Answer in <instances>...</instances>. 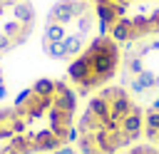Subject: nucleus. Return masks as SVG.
<instances>
[{
  "instance_id": "20e7f679",
  "label": "nucleus",
  "mask_w": 159,
  "mask_h": 154,
  "mask_svg": "<svg viewBox=\"0 0 159 154\" xmlns=\"http://www.w3.org/2000/svg\"><path fill=\"white\" fill-rule=\"evenodd\" d=\"M124 45L99 32L89 40V45L67 62V82L77 97H92L94 92L114 84L122 72Z\"/></svg>"
},
{
  "instance_id": "423d86ee",
  "label": "nucleus",
  "mask_w": 159,
  "mask_h": 154,
  "mask_svg": "<svg viewBox=\"0 0 159 154\" xmlns=\"http://www.w3.org/2000/svg\"><path fill=\"white\" fill-rule=\"evenodd\" d=\"M119 79L142 104L159 97V37L124 45Z\"/></svg>"
},
{
  "instance_id": "ddd939ff",
  "label": "nucleus",
  "mask_w": 159,
  "mask_h": 154,
  "mask_svg": "<svg viewBox=\"0 0 159 154\" xmlns=\"http://www.w3.org/2000/svg\"><path fill=\"white\" fill-rule=\"evenodd\" d=\"M0 2H2V0H0Z\"/></svg>"
},
{
  "instance_id": "f257e3e1",
  "label": "nucleus",
  "mask_w": 159,
  "mask_h": 154,
  "mask_svg": "<svg viewBox=\"0 0 159 154\" xmlns=\"http://www.w3.org/2000/svg\"><path fill=\"white\" fill-rule=\"evenodd\" d=\"M12 109V139L0 154H52L75 142L80 97L67 79L40 77L25 87Z\"/></svg>"
},
{
  "instance_id": "f8f14e48",
  "label": "nucleus",
  "mask_w": 159,
  "mask_h": 154,
  "mask_svg": "<svg viewBox=\"0 0 159 154\" xmlns=\"http://www.w3.org/2000/svg\"><path fill=\"white\" fill-rule=\"evenodd\" d=\"M0 87H2V72H0Z\"/></svg>"
},
{
  "instance_id": "6e6552de",
  "label": "nucleus",
  "mask_w": 159,
  "mask_h": 154,
  "mask_svg": "<svg viewBox=\"0 0 159 154\" xmlns=\"http://www.w3.org/2000/svg\"><path fill=\"white\" fill-rule=\"evenodd\" d=\"M144 139L159 149V97L144 107Z\"/></svg>"
},
{
  "instance_id": "9d476101",
  "label": "nucleus",
  "mask_w": 159,
  "mask_h": 154,
  "mask_svg": "<svg viewBox=\"0 0 159 154\" xmlns=\"http://www.w3.org/2000/svg\"><path fill=\"white\" fill-rule=\"evenodd\" d=\"M119 154H159V149L149 142H139V144H134V147H129L127 152H119Z\"/></svg>"
},
{
  "instance_id": "7ed1b4c3",
  "label": "nucleus",
  "mask_w": 159,
  "mask_h": 154,
  "mask_svg": "<svg viewBox=\"0 0 159 154\" xmlns=\"http://www.w3.org/2000/svg\"><path fill=\"white\" fill-rule=\"evenodd\" d=\"M99 35L94 0H55L45 15L40 50L55 62H72Z\"/></svg>"
},
{
  "instance_id": "1a4fd4ad",
  "label": "nucleus",
  "mask_w": 159,
  "mask_h": 154,
  "mask_svg": "<svg viewBox=\"0 0 159 154\" xmlns=\"http://www.w3.org/2000/svg\"><path fill=\"white\" fill-rule=\"evenodd\" d=\"M12 139V109L0 107V147H5Z\"/></svg>"
},
{
  "instance_id": "9b49d317",
  "label": "nucleus",
  "mask_w": 159,
  "mask_h": 154,
  "mask_svg": "<svg viewBox=\"0 0 159 154\" xmlns=\"http://www.w3.org/2000/svg\"><path fill=\"white\" fill-rule=\"evenodd\" d=\"M52 154H80V152H77V147H62V149H57Z\"/></svg>"
},
{
  "instance_id": "0eeeda50",
  "label": "nucleus",
  "mask_w": 159,
  "mask_h": 154,
  "mask_svg": "<svg viewBox=\"0 0 159 154\" xmlns=\"http://www.w3.org/2000/svg\"><path fill=\"white\" fill-rule=\"evenodd\" d=\"M37 25V10L30 0L0 2V60L30 42Z\"/></svg>"
},
{
  "instance_id": "39448f33",
  "label": "nucleus",
  "mask_w": 159,
  "mask_h": 154,
  "mask_svg": "<svg viewBox=\"0 0 159 154\" xmlns=\"http://www.w3.org/2000/svg\"><path fill=\"white\" fill-rule=\"evenodd\" d=\"M99 32L119 45L159 37V0H94Z\"/></svg>"
},
{
  "instance_id": "f03ea898",
  "label": "nucleus",
  "mask_w": 159,
  "mask_h": 154,
  "mask_svg": "<svg viewBox=\"0 0 159 154\" xmlns=\"http://www.w3.org/2000/svg\"><path fill=\"white\" fill-rule=\"evenodd\" d=\"M144 139V104L124 87L109 84L77 114L75 147L80 154H119Z\"/></svg>"
}]
</instances>
